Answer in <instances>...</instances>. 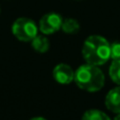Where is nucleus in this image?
<instances>
[{
	"label": "nucleus",
	"instance_id": "7ed1b4c3",
	"mask_svg": "<svg viewBox=\"0 0 120 120\" xmlns=\"http://www.w3.org/2000/svg\"><path fill=\"white\" fill-rule=\"evenodd\" d=\"M38 29L35 21L26 17L16 19L12 25V33L18 40L22 42H31L38 35Z\"/></svg>",
	"mask_w": 120,
	"mask_h": 120
},
{
	"label": "nucleus",
	"instance_id": "6e6552de",
	"mask_svg": "<svg viewBox=\"0 0 120 120\" xmlns=\"http://www.w3.org/2000/svg\"><path fill=\"white\" fill-rule=\"evenodd\" d=\"M61 30L64 32L65 34H68V35H74V34H77L80 30V24L77 20L73 18H66L63 19V22H62L61 25Z\"/></svg>",
	"mask_w": 120,
	"mask_h": 120
},
{
	"label": "nucleus",
	"instance_id": "f257e3e1",
	"mask_svg": "<svg viewBox=\"0 0 120 120\" xmlns=\"http://www.w3.org/2000/svg\"><path fill=\"white\" fill-rule=\"evenodd\" d=\"M82 57L89 64L102 65L111 58V44L102 36H89L82 46Z\"/></svg>",
	"mask_w": 120,
	"mask_h": 120
},
{
	"label": "nucleus",
	"instance_id": "ddd939ff",
	"mask_svg": "<svg viewBox=\"0 0 120 120\" xmlns=\"http://www.w3.org/2000/svg\"><path fill=\"white\" fill-rule=\"evenodd\" d=\"M113 120H120V114H117L116 117H115V118L113 119Z\"/></svg>",
	"mask_w": 120,
	"mask_h": 120
},
{
	"label": "nucleus",
	"instance_id": "1a4fd4ad",
	"mask_svg": "<svg viewBox=\"0 0 120 120\" xmlns=\"http://www.w3.org/2000/svg\"><path fill=\"white\" fill-rule=\"evenodd\" d=\"M81 120H112V119L102 111L92 109V110H87L86 112H84Z\"/></svg>",
	"mask_w": 120,
	"mask_h": 120
},
{
	"label": "nucleus",
	"instance_id": "f03ea898",
	"mask_svg": "<svg viewBox=\"0 0 120 120\" xmlns=\"http://www.w3.org/2000/svg\"><path fill=\"white\" fill-rule=\"evenodd\" d=\"M74 81L81 90L93 93L100 91L103 87L105 78L99 66L85 63L77 68Z\"/></svg>",
	"mask_w": 120,
	"mask_h": 120
},
{
	"label": "nucleus",
	"instance_id": "9d476101",
	"mask_svg": "<svg viewBox=\"0 0 120 120\" xmlns=\"http://www.w3.org/2000/svg\"><path fill=\"white\" fill-rule=\"evenodd\" d=\"M109 75L116 84L120 85V60H113L109 68Z\"/></svg>",
	"mask_w": 120,
	"mask_h": 120
},
{
	"label": "nucleus",
	"instance_id": "9b49d317",
	"mask_svg": "<svg viewBox=\"0 0 120 120\" xmlns=\"http://www.w3.org/2000/svg\"><path fill=\"white\" fill-rule=\"evenodd\" d=\"M111 58L113 60H120V41L111 43Z\"/></svg>",
	"mask_w": 120,
	"mask_h": 120
},
{
	"label": "nucleus",
	"instance_id": "20e7f679",
	"mask_svg": "<svg viewBox=\"0 0 120 120\" xmlns=\"http://www.w3.org/2000/svg\"><path fill=\"white\" fill-rule=\"evenodd\" d=\"M62 22L63 19L61 15L57 13H48L41 17L38 29L43 35H52L61 29Z\"/></svg>",
	"mask_w": 120,
	"mask_h": 120
},
{
	"label": "nucleus",
	"instance_id": "0eeeda50",
	"mask_svg": "<svg viewBox=\"0 0 120 120\" xmlns=\"http://www.w3.org/2000/svg\"><path fill=\"white\" fill-rule=\"evenodd\" d=\"M32 48L38 53H46L50 49V41L49 39L43 35H37L33 40L31 41Z\"/></svg>",
	"mask_w": 120,
	"mask_h": 120
},
{
	"label": "nucleus",
	"instance_id": "39448f33",
	"mask_svg": "<svg viewBox=\"0 0 120 120\" xmlns=\"http://www.w3.org/2000/svg\"><path fill=\"white\" fill-rule=\"evenodd\" d=\"M53 77L56 82L60 84H70L72 81H74L75 72L68 64L59 63L53 70Z\"/></svg>",
	"mask_w": 120,
	"mask_h": 120
},
{
	"label": "nucleus",
	"instance_id": "f8f14e48",
	"mask_svg": "<svg viewBox=\"0 0 120 120\" xmlns=\"http://www.w3.org/2000/svg\"><path fill=\"white\" fill-rule=\"evenodd\" d=\"M30 120H48V119L43 118V117H34V118H32Z\"/></svg>",
	"mask_w": 120,
	"mask_h": 120
},
{
	"label": "nucleus",
	"instance_id": "423d86ee",
	"mask_svg": "<svg viewBox=\"0 0 120 120\" xmlns=\"http://www.w3.org/2000/svg\"><path fill=\"white\" fill-rule=\"evenodd\" d=\"M105 106L109 111L120 114V85L112 89L105 96Z\"/></svg>",
	"mask_w": 120,
	"mask_h": 120
}]
</instances>
